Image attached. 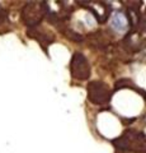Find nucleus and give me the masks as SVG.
Wrapping results in <instances>:
<instances>
[{
	"label": "nucleus",
	"instance_id": "1",
	"mask_svg": "<svg viewBox=\"0 0 146 153\" xmlns=\"http://www.w3.org/2000/svg\"><path fill=\"white\" fill-rule=\"evenodd\" d=\"M114 144L118 149H127L134 152H146V138L142 133L127 130L118 139H113Z\"/></svg>",
	"mask_w": 146,
	"mask_h": 153
},
{
	"label": "nucleus",
	"instance_id": "2",
	"mask_svg": "<svg viewBox=\"0 0 146 153\" xmlns=\"http://www.w3.org/2000/svg\"><path fill=\"white\" fill-rule=\"evenodd\" d=\"M87 92L88 100L94 105L108 103L112 96V92L108 88V85L101 82V80H93V82L89 83L87 87Z\"/></svg>",
	"mask_w": 146,
	"mask_h": 153
},
{
	"label": "nucleus",
	"instance_id": "3",
	"mask_svg": "<svg viewBox=\"0 0 146 153\" xmlns=\"http://www.w3.org/2000/svg\"><path fill=\"white\" fill-rule=\"evenodd\" d=\"M47 12H48V7L46 5V3H31L23 9V22L28 27H34L41 22Z\"/></svg>",
	"mask_w": 146,
	"mask_h": 153
},
{
	"label": "nucleus",
	"instance_id": "4",
	"mask_svg": "<svg viewBox=\"0 0 146 153\" xmlns=\"http://www.w3.org/2000/svg\"><path fill=\"white\" fill-rule=\"evenodd\" d=\"M70 71L75 79H88L90 76V65H89L87 57L81 52H75L73 55L71 63H70Z\"/></svg>",
	"mask_w": 146,
	"mask_h": 153
},
{
	"label": "nucleus",
	"instance_id": "5",
	"mask_svg": "<svg viewBox=\"0 0 146 153\" xmlns=\"http://www.w3.org/2000/svg\"><path fill=\"white\" fill-rule=\"evenodd\" d=\"M112 26L118 31H122L126 28V18L122 16V14H117V16L113 18V22H112Z\"/></svg>",
	"mask_w": 146,
	"mask_h": 153
},
{
	"label": "nucleus",
	"instance_id": "6",
	"mask_svg": "<svg viewBox=\"0 0 146 153\" xmlns=\"http://www.w3.org/2000/svg\"><path fill=\"white\" fill-rule=\"evenodd\" d=\"M122 88H134V89H136L135 85L132 84V82L128 80V79H126V78L120 79V80H117V82H116L114 89H122Z\"/></svg>",
	"mask_w": 146,
	"mask_h": 153
},
{
	"label": "nucleus",
	"instance_id": "7",
	"mask_svg": "<svg viewBox=\"0 0 146 153\" xmlns=\"http://www.w3.org/2000/svg\"><path fill=\"white\" fill-rule=\"evenodd\" d=\"M66 37H69L70 40H73V41H81V40H83V37L80 36L79 33L74 32V31H71V30H69V31L66 32Z\"/></svg>",
	"mask_w": 146,
	"mask_h": 153
},
{
	"label": "nucleus",
	"instance_id": "8",
	"mask_svg": "<svg viewBox=\"0 0 146 153\" xmlns=\"http://www.w3.org/2000/svg\"><path fill=\"white\" fill-rule=\"evenodd\" d=\"M1 16H3V10H1V8H0V18H1Z\"/></svg>",
	"mask_w": 146,
	"mask_h": 153
}]
</instances>
